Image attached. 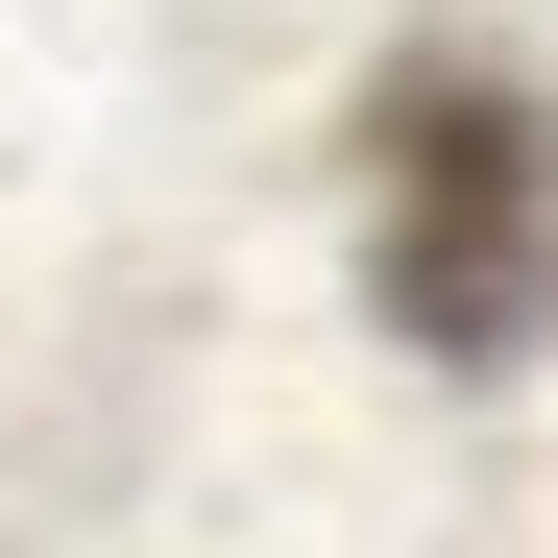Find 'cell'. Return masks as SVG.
<instances>
[{
  "mask_svg": "<svg viewBox=\"0 0 558 558\" xmlns=\"http://www.w3.org/2000/svg\"><path fill=\"white\" fill-rule=\"evenodd\" d=\"M364 292H389L413 364H534L558 340V98L510 49L364 73Z\"/></svg>",
  "mask_w": 558,
  "mask_h": 558,
  "instance_id": "cell-1",
  "label": "cell"
}]
</instances>
